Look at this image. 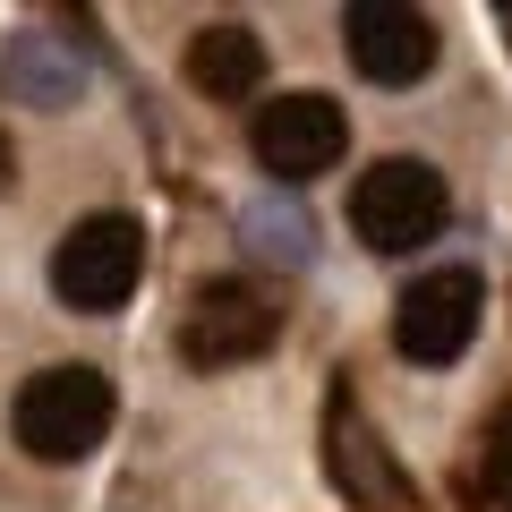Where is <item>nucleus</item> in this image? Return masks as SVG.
Listing matches in <instances>:
<instances>
[{
	"mask_svg": "<svg viewBox=\"0 0 512 512\" xmlns=\"http://www.w3.org/2000/svg\"><path fill=\"white\" fill-rule=\"evenodd\" d=\"M9 436L26 444L35 461H86L94 444L111 436V376L86 359L69 367H35L9 402Z\"/></svg>",
	"mask_w": 512,
	"mask_h": 512,
	"instance_id": "1",
	"label": "nucleus"
},
{
	"mask_svg": "<svg viewBox=\"0 0 512 512\" xmlns=\"http://www.w3.org/2000/svg\"><path fill=\"white\" fill-rule=\"evenodd\" d=\"M444 214H453V188H444V171L419 163V154H384V163H367L359 188H350V231L376 256L427 248V239L444 231Z\"/></svg>",
	"mask_w": 512,
	"mask_h": 512,
	"instance_id": "2",
	"label": "nucleus"
},
{
	"mask_svg": "<svg viewBox=\"0 0 512 512\" xmlns=\"http://www.w3.org/2000/svg\"><path fill=\"white\" fill-rule=\"evenodd\" d=\"M137 282H146V222H137V214H86V222L60 231V248H52V291H60V308L111 316Z\"/></svg>",
	"mask_w": 512,
	"mask_h": 512,
	"instance_id": "3",
	"label": "nucleus"
},
{
	"mask_svg": "<svg viewBox=\"0 0 512 512\" xmlns=\"http://www.w3.org/2000/svg\"><path fill=\"white\" fill-rule=\"evenodd\" d=\"M350 146V111L333 94L299 86V94H274V103L248 111V154L274 171V188H308L316 171H333Z\"/></svg>",
	"mask_w": 512,
	"mask_h": 512,
	"instance_id": "4",
	"label": "nucleus"
},
{
	"mask_svg": "<svg viewBox=\"0 0 512 512\" xmlns=\"http://www.w3.org/2000/svg\"><path fill=\"white\" fill-rule=\"evenodd\" d=\"M274 333H282V308L256 291V282L222 274V282H197V291H188V308H180V359L188 367H248V359L274 350Z\"/></svg>",
	"mask_w": 512,
	"mask_h": 512,
	"instance_id": "5",
	"label": "nucleus"
},
{
	"mask_svg": "<svg viewBox=\"0 0 512 512\" xmlns=\"http://www.w3.org/2000/svg\"><path fill=\"white\" fill-rule=\"evenodd\" d=\"M325 478L342 487V504H359V512H410V470L393 461V444L376 436V419L359 410L350 384L325 393Z\"/></svg>",
	"mask_w": 512,
	"mask_h": 512,
	"instance_id": "6",
	"label": "nucleus"
},
{
	"mask_svg": "<svg viewBox=\"0 0 512 512\" xmlns=\"http://www.w3.org/2000/svg\"><path fill=\"white\" fill-rule=\"evenodd\" d=\"M478 308H487V291H478L470 265H436V274H419L402 291V308H393V350L419 367H453L461 350L478 342Z\"/></svg>",
	"mask_w": 512,
	"mask_h": 512,
	"instance_id": "7",
	"label": "nucleus"
},
{
	"mask_svg": "<svg viewBox=\"0 0 512 512\" xmlns=\"http://www.w3.org/2000/svg\"><path fill=\"white\" fill-rule=\"evenodd\" d=\"M94 86V43L86 26H18L0 43V94L35 111H69Z\"/></svg>",
	"mask_w": 512,
	"mask_h": 512,
	"instance_id": "8",
	"label": "nucleus"
},
{
	"mask_svg": "<svg viewBox=\"0 0 512 512\" xmlns=\"http://www.w3.org/2000/svg\"><path fill=\"white\" fill-rule=\"evenodd\" d=\"M342 43H350V60H359V77H376V86H419V77L436 69V52H444L436 18L410 9V0H350Z\"/></svg>",
	"mask_w": 512,
	"mask_h": 512,
	"instance_id": "9",
	"label": "nucleus"
},
{
	"mask_svg": "<svg viewBox=\"0 0 512 512\" xmlns=\"http://www.w3.org/2000/svg\"><path fill=\"white\" fill-rule=\"evenodd\" d=\"M180 69H188V86H197L205 103H256V94H265V43H256V26L214 18V26L188 35Z\"/></svg>",
	"mask_w": 512,
	"mask_h": 512,
	"instance_id": "10",
	"label": "nucleus"
},
{
	"mask_svg": "<svg viewBox=\"0 0 512 512\" xmlns=\"http://www.w3.org/2000/svg\"><path fill=\"white\" fill-rule=\"evenodd\" d=\"M239 248L265 256V265H308V256H316V222H308V205H299L291 188H265V197H248V205H239Z\"/></svg>",
	"mask_w": 512,
	"mask_h": 512,
	"instance_id": "11",
	"label": "nucleus"
},
{
	"mask_svg": "<svg viewBox=\"0 0 512 512\" xmlns=\"http://www.w3.org/2000/svg\"><path fill=\"white\" fill-rule=\"evenodd\" d=\"M0 180H9V137H0Z\"/></svg>",
	"mask_w": 512,
	"mask_h": 512,
	"instance_id": "12",
	"label": "nucleus"
},
{
	"mask_svg": "<svg viewBox=\"0 0 512 512\" xmlns=\"http://www.w3.org/2000/svg\"><path fill=\"white\" fill-rule=\"evenodd\" d=\"M504 43H512V9H504Z\"/></svg>",
	"mask_w": 512,
	"mask_h": 512,
	"instance_id": "13",
	"label": "nucleus"
}]
</instances>
